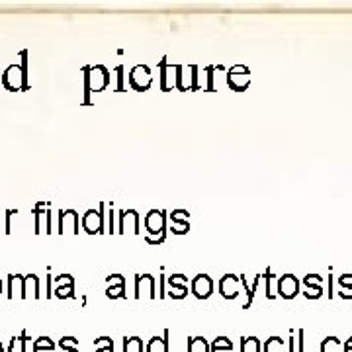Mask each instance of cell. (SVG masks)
I'll return each instance as SVG.
<instances>
[{"label": "cell", "instance_id": "6da1fadb", "mask_svg": "<svg viewBox=\"0 0 352 352\" xmlns=\"http://www.w3.org/2000/svg\"><path fill=\"white\" fill-rule=\"evenodd\" d=\"M28 50H24L20 53V59L22 63L20 65H10L6 67V71L0 76V82L2 87L10 92H24V90H30V78H28Z\"/></svg>", "mask_w": 352, "mask_h": 352}, {"label": "cell", "instance_id": "7a4b0ae2", "mask_svg": "<svg viewBox=\"0 0 352 352\" xmlns=\"http://www.w3.org/2000/svg\"><path fill=\"white\" fill-rule=\"evenodd\" d=\"M85 104H90V94L92 92H102L110 87V71L104 65H94V67H85Z\"/></svg>", "mask_w": 352, "mask_h": 352}, {"label": "cell", "instance_id": "3957f363", "mask_svg": "<svg viewBox=\"0 0 352 352\" xmlns=\"http://www.w3.org/2000/svg\"><path fill=\"white\" fill-rule=\"evenodd\" d=\"M145 231L149 245H161L166 239V214L163 210H151L145 215Z\"/></svg>", "mask_w": 352, "mask_h": 352}, {"label": "cell", "instance_id": "277c9868", "mask_svg": "<svg viewBox=\"0 0 352 352\" xmlns=\"http://www.w3.org/2000/svg\"><path fill=\"white\" fill-rule=\"evenodd\" d=\"M104 210H106V204L102 201L98 210H87V212H85L80 223H82V229L87 231L88 235H102V233H106Z\"/></svg>", "mask_w": 352, "mask_h": 352}, {"label": "cell", "instance_id": "5b68a950", "mask_svg": "<svg viewBox=\"0 0 352 352\" xmlns=\"http://www.w3.org/2000/svg\"><path fill=\"white\" fill-rule=\"evenodd\" d=\"M129 85L133 90H138V92H145V90H149L153 85V75H151V69L147 67V65H135L131 71H129Z\"/></svg>", "mask_w": 352, "mask_h": 352}, {"label": "cell", "instance_id": "8992f818", "mask_svg": "<svg viewBox=\"0 0 352 352\" xmlns=\"http://www.w3.org/2000/svg\"><path fill=\"white\" fill-rule=\"evenodd\" d=\"M251 82V71L245 65H235L227 71V85L231 90L243 92Z\"/></svg>", "mask_w": 352, "mask_h": 352}, {"label": "cell", "instance_id": "52a82bcc", "mask_svg": "<svg viewBox=\"0 0 352 352\" xmlns=\"http://www.w3.org/2000/svg\"><path fill=\"white\" fill-rule=\"evenodd\" d=\"M190 75H186L182 65H176V88L180 90H198L200 82H198V67L190 65Z\"/></svg>", "mask_w": 352, "mask_h": 352}, {"label": "cell", "instance_id": "ba28073f", "mask_svg": "<svg viewBox=\"0 0 352 352\" xmlns=\"http://www.w3.org/2000/svg\"><path fill=\"white\" fill-rule=\"evenodd\" d=\"M192 294L198 300H208L214 294V280L208 274H198L192 280Z\"/></svg>", "mask_w": 352, "mask_h": 352}, {"label": "cell", "instance_id": "9c48e42d", "mask_svg": "<svg viewBox=\"0 0 352 352\" xmlns=\"http://www.w3.org/2000/svg\"><path fill=\"white\" fill-rule=\"evenodd\" d=\"M186 210H176L170 214V231L176 235H184L190 231V219Z\"/></svg>", "mask_w": 352, "mask_h": 352}, {"label": "cell", "instance_id": "30bf717a", "mask_svg": "<svg viewBox=\"0 0 352 352\" xmlns=\"http://www.w3.org/2000/svg\"><path fill=\"white\" fill-rule=\"evenodd\" d=\"M34 219H36V233H41V221L45 219V229L51 233V210L50 201H39L34 208Z\"/></svg>", "mask_w": 352, "mask_h": 352}, {"label": "cell", "instance_id": "8fae6325", "mask_svg": "<svg viewBox=\"0 0 352 352\" xmlns=\"http://www.w3.org/2000/svg\"><path fill=\"white\" fill-rule=\"evenodd\" d=\"M159 69H161V88H163L164 92H168V90H173L176 87V65L166 63V57H164L163 61L159 63Z\"/></svg>", "mask_w": 352, "mask_h": 352}, {"label": "cell", "instance_id": "7c38bea8", "mask_svg": "<svg viewBox=\"0 0 352 352\" xmlns=\"http://www.w3.org/2000/svg\"><path fill=\"white\" fill-rule=\"evenodd\" d=\"M73 229V235L78 233V214H76L75 210H61L59 212V235H63L67 233V229Z\"/></svg>", "mask_w": 352, "mask_h": 352}, {"label": "cell", "instance_id": "4fadbf2b", "mask_svg": "<svg viewBox=\"0 0 352 352\" xmlns=\"http://www.w3.org/2000/svg\"><path fill=\"white\" fill-rule=\"evenodd\" d=\"M168 284H170V292H168L170 298L182 300V298L188 294V288H186V276H182V274H173V276L168 278Z\"/></svg>", "mask_w": 352, "mask_h": 352}, {"label": "cell", "instance_id": "5bb4252c", "mask_svg": "<svg viewBox=\"0 0 352 352\" xmlns=\"http://www.w3.org/2000/svg\"><path fill=\"white\" fill-rule=\"evenodd\" d=\"M237 280H239V276H235V274H226V276L221 278L219 288H221L223 298H227V300L237 298Z\"/></svg>", "mask_w": 352, "mask_h": 352}, {"label": "cell", "instance_id": "9a60e30c", "mask_svg": "<svg viewBox=\"0 0 352 352\" xmlns=\"http://www.w3.org/2000/svg\"><path fill=\"white\" fill-rule=\"evenodd\" d=\"M124 289H126V282H124V276L122 274H112L108 276V298H120L124 296Z\"/></svg>", "mask_w": 352, "mask_h": 352}, {"label": "cell", "instance_id": "2e32d148", "mask_svg": "<svg viewBox=\"0 0 352 352\" xmlns=\"http://www.w3.org/2000/svg\"><path fill=\"white\" fill-rule=\"evenodd\" d=\"M8 298H14L16 294L20 296V298H25L24 296V276H20V274H10L8 276Z\"/></svg>", "mask_w": 352, "mask_h": 352}, {"label": "cell", "instance_id": "e0dca14e", "mask_svg": "<svg viewBox=\"0 0 352 352\" xmlns=\"http://www.w3.org/2000/svg\"><path fill=\"white\" fill-rule=\"evenodd\" d=\"M296 288H298V282H296V278L294 276H284L280 280V294L284 296V298H292L294 294H296Z\"/></svg>", "mask_w": 352, "mask_h": 352}, {"label": "cell", "instance_id": "ac0fdd59", "mask_svg": "<svg viewBox=\"0 0 352 352\" xmlns=\"http://www.w3.org/2000/svg\"><path fill=\"white\" fill-rule=\"evenodd\" d=\"M34 294V298H39V278L36 274H28L24 276V296L28 298V294Z\"/></svg>", "mask_w": 352, "mask_h": 352}, {"label": "cell", "instance_id": "d6986e66", "mask_svg": "<svg viewBox=\"0 0 352 352\" xmlns=\"http://www.w3.org/2000/svg\"><path fill=\"white\" fill-rule=\"evenodd\" d=\"M57 282H59V286H57V289H55V294H57L59 298H67V296H71V294H73V288H75V282H73V280H71L67 286L61 284V280H59V278H57Z\"/></svg>", "mask_w": 352, "mask_h": 352}, {"label": "cell", "instance_id": "ffe728a7", "mask_svg": "<svg viewBox=\"0 0 352 352\" xmlns=\"http://www.w3.org/2000/svg\"><path fill=\"white\" fill-rule=\"evenodd\" d=\"M217 71V67H208L206 69V78H208V85H206V90L208 92H214L215 87H214V73Z\"/></svg>", "mask_w": 352, "mask_h": 352}, {"label": "cell", "instance_id": "44dd1931", "mask_svg": "<svg viewBox=\"0 0 352 352\" xmlns=\"http://www.w3.org/2000/svg\"><path fill=\"white\" fill-rule=\"evenodd\" d=\"M149 352H166V342L163 339H153L149 342Z\"/></svg>", "mask_w": 352, "mask_h": 352}, {"label": "cell", "instance_id": "7402d4cb", "mask_svg": "<svg viewBox=\"0 0 352 352\" xmlns=\"http://www.w3.org/2000/svg\"><path fill=\"white\" fill-rule=\"evenodd\" d=\"M192 352H208V344L204 339H194L192 342Z\"/></svg>", "mask_w": 352, "mask_h": 352}, {"label": "cell", "instance_id": "603a6c76", "mask_svg": "<svg viewBox=\"0 0 352 352\" xmlns=\"http://www.w3.org/2000/svg\"><path fill=\"white\" fill-rule=\"evenodd\" d=\"M116 75H118V92H124V67H116Z\"/></svg>", "mask_w": 352, "mask_h": 352}, {"label": "cell", "instance_id": "cb8c5ba5", "mask_svg": "<svg viewBox=\"0 0 352 352\" xmlns=\"http://www.w3.org/2000/svg\"><path fill=\"white\" fill-rule=\"evenodd\" d=\"M0 294H2V280H0Z\"/></svg>", "mask_w": 352, "mask_h": 352}]
</instances>
